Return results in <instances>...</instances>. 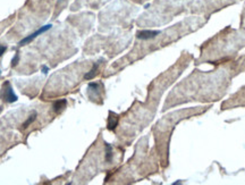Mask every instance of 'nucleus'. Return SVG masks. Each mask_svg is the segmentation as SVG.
<instances>
[{
    "mask_svg": "<svg viewBox=\"0 0 245 185\" xmlns=\"http://www.w3.org/2000/svg\"><path fill=\"white\" fill-rule=\"evenodd\" d=\"M6 47L5 45H0V57L2 56V54H5V51H6Z\"/></svg>",
    "mask_w": 245,
    "mask_h": 185,
    "instance_id": "obj_10",
    "label": "nucleus"
},
{
    "mask_svg": "<svg viewBox=\"0 0 245 185\" xmlns=\"http://www.w3.org/2000/svg\"><path fill=\"white\" fill-rule=\"evenodd\" d=\"M4 99L7 102H15L17 100V96L14 93V90L11 89L10 84L8 82L5 84V89H4Z\"/></svg>",
    "mask_w": 245,
    "mask_h": 185,
    "instance_id": "obj_2",
    "label": "nucleus"
},
{
    "mask_svg": "<svg viewBox=\"0 0 245 185\" xmlns=\"http://www.w3.org/2000/svg\"><path fill=\"white\" fill-rule=\"evenodd\" d=\"M18 60H20V56H18V54L15 55L14 59H13V61H11V66H15L16 64L18 63Z\"/></svg>",
    "mask_w": 245,
    "mask_h": 185,
    "instance_id": "obj_9",
    "label": "nucleus"
},
{
    "mask_svg": "<svg viewBox=\"0 0 245 185\" xmlns=\"http://www.w3.org/2000/svg\"><path fill=\"white\" fill-rule=\"evenodd\" d=\"M35 118H36V112H33V114H32V115L29 117V119H27V121H26V122L23 124V127H24V128L29 127V125H31V124H32V123L35 121Z\"/></svg>",
    "mask_w": 245,
    "mask_h": 185,
    "instance_id": "obj_8",
    "label": "nucleus"
},
{
    "mask_svg": "<svg viewBox=\"0 0 245 185\" xmlns=\"http://www.w3.org/2000/svg\"><path fill=\"white\" fill-rule=\"evenodd\" d=\"M117 124H118V116L115 115L113 112H110V114H109V118H108V128L113 131V130L116 128Z\"/></svg>",
    "mask_w": 245,
    "mask_h": 185,
    "instance_id": "obj_4",
    "label": "nucleus"
},
{
    "mask_svg": "<svg viewBox=\"0 0 245 185\" xmlns=\"http://www.w3.org/2000/svg\"><path fill=\"white\" fill-rule=\"evenodd\" d=\"M98 67H99V65L97 63L94 64L93 65V67H92V69L88 72L84 77H85V80H91V78H93L94 76H95V74H97V71H98Z\"/></svg>",
    "mask_w": 245,
    "mask_h": 185,
    "instance_id": "obj_6",
    "label": "nucleus"
},
{
    "mask_svg": "<svg viewBox=\"0 0 245 185\" xmlns=\"http://www.w3.org/2000/svg\"><path fill=\"white\" fill-rule=\"evenodd\" d=\"M51 29V25H44V26H42L41 29H39L36 32H34V33H32L31 35H29V36H26V38H24V39L22 40L20 42V45H24V44L29 43V42H31L32 40H34L35 38H38L40 34H42V33H44V32H47L48 30Z\"/></svg>",
    "mask_w": 245,
    "mask_h": 185,
    "instance_id": "obj_1",
    "label": "nucleus"
},
{
    "mask_svg": "<svg viewBox=\"0 0 245 185\" xmlns=\"http://www.w3.org/2000/svg\"><path fill=\"white\" fill-rule=\"evenodd\" d=\"M0 74H1V71H0Z\"/></svg>",
    "mask_w": 245,
    "mask_h": 185,
    "instance_id": "obj_12",
    "label": "nucleus"
},
{
    "mask_svg": "<svg viewBox=\"0 0 245 185\" xmlns=\"http://www.w3.org/2000/svg\"><path fill=\"white\" fill-rule=\"evenodd\" d=\"M160 33V31H154V30H143V31H140L137 32V38L142 40H149L152 39L154 36H157L158 34Z\"/></svg>",
    "mask_w": 245,
    "mask_h": 185,
    "instance_id": "obj_3",
    "label": "nucleus"
},
{
    "mask_svg": "<svg viewBox=\"0 0 245 185\" xmlns=\"http://www.w3.org/2000/svg\"><path fill=\"white\" fill-rule=\"evenodd\" d=\"M42 71H43V72H44L45 74L48 73V72H47V71H48V68H47V67H44V68H42Z\"/></svg>",
    "mask_w": 245,
    "mask_h": 185,
    "instance_id": "obj_11",
    "label": "nucleus"
},
{
    "mask_svg": "<svg viewBox=\"0 0 245 185\" xmlns=\"http://www.w3.org/2000/svg\"><path fill=\"white\" fill-rule=\"evenodd\" d=\"M65 106H66V100L65 99H63V100H58V101H56V102L54 103V109L56 112H60L63 109L65 108Z\"/></svg>",
    "mask_w": 245,
    "mask_h": 185,
    "instance_id": "obj_5",
    "label": "nucleus"
},
{
    "mask_svg": "<svg viewBox=\"0 0 245 185\" xmlns=\"http://www.w3.org/2000/svg\"><path fill=\"white\" fill-rule=\"evenodd\" d=\"M113 158V151H111V146L106 144V160L110 161Z\"/></svg>",
    "mask_w": 245,
    "mask_h": 185,
    "instance_id": "obj_7",
    "label": "nucleus"
}]
</instances>
